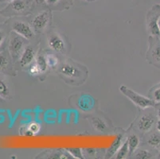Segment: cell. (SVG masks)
Wrapping results in <instances>:
<instances>
[{"label": "cell", "instance_id": "obj_30", "mask_svg": "<svg viewBox=\"0 0 160 159\" xmlns=\"http://www.w3.org/2000/svg\"><path fill=\"white\" fill-rule=\"evenodd\" d=\"M33 2L38 6H46V0H33Z\"/></svg>", "mask_w": 160, "mask_h": 159}, {"label": "cell", "instance_id": "obj_6", "mask_svg": "<svg viewBox=\"0 0 160 159\" xmlns=\"http://www.w3.org/2000/svg\"><path fill=\"white\" fill-rule=\"evenodd\" d=\"M25 40L26 39L24 37L16 33L15 32L11 33L8 41V52L12 59H19L24 49Z\"/></svg>", "mask_w": 160, "mask_h": 159}, {"label": "cell", "instance_id": "obj_1", "mask_svg": "<svg viewBox=\"0 0 160 159\" xmlns=\"http://www.w3.org/2000/svg\"><path fill=\"white\" fill-rule=\"evenodd\" d=\"M33 5V0H12L0 11V14L3 17L27 15L31 13Z\"/></svg>", "mask_w": 160, "mask_h": 159}, {"label": "cell", "instance_id": "obj_4", "mask_svg": "<svg viewBox=\"0 0 160 159\" xmlns=\"http://www.w3.org/2000/svg\"><path fill=\"white\" fill-rule=\"evenodd\" d=\"M160 17V5L155 4L147 14L146 28L148 36H160L158 18Z\"/></svg>", "mask_w": 160, "mask_h": 159}, {"label": "cell", "instance_id": "obj_12", "mask_svg": "<svg viewBox=\"0 0 160 159\" xmlns=\"http://www.w3.org/2000/svg\"><path fill=\"white\" fill-rule=\"evenodd\" d=\"M94 105H95V100L89 95H83L78 101V107L82 112H90L94 107Z\"/></svg>", "mask_w": 160, "mask_h": 159}, {"label": "cell", "instance_id": "obj_9", "mask_svg": "<svg viewBox=\"0 0 160 159\" xmlns=\"http://www.w3.org/2000/svg\"><path fill=\"white\" fill-rule=\"evenodd\" d=\"M13 31L24 37L26 40H31L34 37V30L28 23L22 21H15L12 25Z\"/></svg>", "mask_w": 160, "mask_h": 159}, {"label": "cell", "instance_id": "obj_35", "mask_svg": "<svg viewBox=\"0 0 160 159\" xmlns=\"http://www.w3.org/2000/svg\"><path fill=\"white\" fill-rule=\"evenodd\" d=\"M158 29H159V31H160V17H159V18H158Z\"/></svg>", "mask_w": 160, "mask_h": 159}, {"label": "cell", "instance_id": "obj_13", "mask_svg": "<svg viewBox=\"0 0 160 159\" xmlns=\"http://www.w3.org/2000/svg\"><path fill=\"white\" fill-rule=\"evenodd\" d=\"M72 3V0H46V6L49 10L68 9Z\"/></svg>", "mask_w": 160, "mask_h": 159}, {"label": "cell", "instance_id": "obj_5", "mask_svg": "<svg viewBox=\"0 0 160 159\" xmlns=\"http://www.w3.org/2000/svg\"><path fill=\"white\" fill-rule=\"evenodd\" d=\"M59 73L65 80L78 81L83 80L84 72L72 62H63L59 65Z\"/></svg>", "mask_w": 160, "mask_h": 159}, {"label": "cell", "instance_id": "obj_29", "mask_svg": "<svg viewBox=\"0 0 160 159\" xmlns=\"http://www.w3.org/2000/svg\"><path fill=\"white\" fill-rule=\"evenodd\" d=\"M6 38H7V34L6 32L2 29H0V49L3 46L4 42H5Z\"/></svg>", "mask_w": 160, "mask_h": 159}, {"label": "cell", "instance_id": "obj_26", "mask_svg": "<svg viewBox=\"0 0 160 159\" xmlns=\"http://www.w3.org/2000/svg\"><path fill=\"white\" fill-rule=\"evenodd\" d=\"M28 72L30 73V75L33 76V77H37V76H39L42 74L40 69H39V68L38 67V65H36L34 61L29 66Z\"/></svg>", "mask_w": 160, "mask_h": 159}, {"label": "cell", "instance_id": "obj_27", "mask_svg": "<svg viewBox=\"0 0 160 159\" xmlns=\"http://www.w3.org/2000/svg\"><path fill=\"white\" fill-rule=\"evenodd\" d=\"M40 130H41L40 124L38 123V122H32V123H30V126L28 127V132L31 135H37L38 133L40 132Z\"/></svg>", "mask_w": 160, "mask_h": 159}, {"label": "cell", "instance_id": "obj_15", "mask_svg": "<svg viewBox=\"0 0 160 159\" xmlns=\"http://www.w3.org/2000/svg\"><path fill=\"white\" fill-rule=\"evenodd\" d=\"M11 96V87L9 81L2 76H0V98L10 99Z\"/></svg>", "mask_w": 160, "mask_h": 159}, {"label": "cell", "instance_id": "obj_28", "mask_svg": "<svg viewBox=\"0 0 160 159\" xmlns=\"http://www.w3.org/2000/svg\"><path fill=\"white\" fill-rule=\"evenodd\" d=\"M83 152L85 153L87 156H91V157H97L98 155L99 150L98 149L93 148H87L83 150Z\"/></svg>", "mask_w": 160, "mask_h": 159}, {"label": "cell", "instance_id": "obj_2", "mask_svg": "<svg viewBox=\"0 0 160 159\" xmlns=\"http://www.w3.org/2000/svg\"><path fill=\"white\" fill-rule=\"evenodd\" d=\"M120 91L122 94L124 95L129 100H131L134 104L136 105V107H139V108L144 110V109L156 107V104L151 99L139 94L125 85L120 86Z\"/></svg>", "mask_w": 160, "mask_h": 159}, {"label": "cell", "instance_id": "obj_17", "mask_svg": "<svg viewBox=\"0 0 160 159\" xmlns=\"http://www.w3.org/2000/svg\"><path fill=\"white\" fill-rule=\"evenodd\" d=\"M127 142L128 145L129 154L132 155L134 153L136 152V150L139 149V144H140V138L136 134H132L128 138Z\"/></svg>", "mask_w": 160, "mask_h": 159}, {"label": "cell", "instance_id": "obj_33", "mask_svg": "<svg viewBox=\"0 0 160 159\" xmlns=\"http://www.w3.org/2000/svg\"><path fill=\"white\" fill-rule=\"evenodd\" d=\"M12 0H0V2H10Z\"/></svg>", "mask_w": 160, "mask_h": 159}, {"label": "cell", "instance_id": "obj_3", "mask_svg": "<svg viewBox=\"0 0 160 159\" xmlns=\"http://www.w3.org/2000/svg\"><path fill=\"white\" fill-rule=\"evenodd\" d=\"M146 60L149 64L160 68V36H148Z\"/></svg>", "mask_w": 160, "mask_h": 159}, {"label": "cell", "instance_id": "obj_20", "mask_svg": "<svg viewBox=\"0 0 160 159\" xmlns=\"http://www.w3.org/2000/svg\"><path fill=\"white\" fill-rule=\"evenodd\" d=\"M92 123L94 129L99 132H106L108 130V126L104 120L99 117H92Z\"/></svg>", "mask_w": 160, "mask_h": 159}, {"label": "cell", "instance_id": "obj_19", "mask_svg": "<svg viewBox=\"0 0 160 159\" xmlns=\"http://www.w3.org/2000/svg\"><path fill=\"white\" fill-rule=\"evenodd\" d=\"M11 57L4 51H0V72H5L11 67Z\"/></svg>", "mask_w": 160, "mask_h": 159}, {"label": "cell", "instance_id": "obj_36", "mask_svg": "<svg viewBox=\"0 0 160 159\" xmlns=\"http://www.w3.org/2000/svg\"><path fill=\"white\" fill-rule=\"evenodd\" d=\"M85 1H86V2H95L97 0H85Z\"/></svg>", "mask_w": 160, "mask_h": 159}, {"label": "cell", "instance_id": "obj_25", "mask_svg": "<svg viewBox=\"0 0 160 159\" xmlns=\"http://www.w3.org/2000/svg\"><path fill=\"white\" fill-rule=\"evenodd\" d=\"M66 151L69 153L72 157L75 158H84V154H83V151L80 148H68Z\"/></svg>", "mask_w": 160, "mask_h": 159}, {"label": "cell", "instance_id": "obj_10", "mask_svg": "<svg viewBox=\"0 0 160 159\" xmlns=\"http://www.w3.org/2000/svg\"><path fill=\"white\" fill-rule=\"evenodd\" d=\"M47 43L50 49L56 52L62 53L65 50V43L59 33L53 32L48 36Z\"/></svg>", "mask_w": 160, "mask_h": 159}, {"label": "cell", "instance_id": "obj_16", "mask_svg": "<svg viewBox=\"0 0 160 159\" xmlns=\"http://www.w3.org/2000/svg\"><path fill=\"white\" fill-rule=\"evenodd\" d=\"M147 144L157 151H160V132L158 131L151 132L147 139Z\"/></svg>", "mask_w": 160, "mask_h": 159}, {"label": "cell", "instance_id": "obj_24", "mask_svg": "<svg viewBox=\"0 0 160 159\" xmlns=\"http://www.w3.org/2000/svg\"><path fill=\"white\" fill-rule=\"evenodd\" d=\"M129 155V149H128V145L127 140L124 141V142L123 143V145L121 146L119 151H117L116 154V157L117 159H124Z\"/></svg>", "mask_w": 160, "mask_h": 159}, {"label": "cell", "instance_id": "obj_31", "mask_svg": "<svg viewBox=\"0 0 160 159\" xmlns=\"http://www.w3.org/2000/svg\"><path fill=\"white\" fill-rule=\"evenodd\" d=\"M155 128H156V130L158 131V132H160V120L159 119L157 121L156 125H155Z\"/></svg>", "mask_w": 160, "mask_h": 159}, {"label": "cell", "instance_id": "obj_18", "mask_svg": "<svg viewBox=\"0 0 160 159\" xmlns=\"http://www.w3.org/2000/svg\"><path fill=\"white\" fill-rule=\"evenodd\" d=\"M148 98L157 105H160V82L154 85L148 92Z\"/></svg>", "mask_w": 160, "mask_h": 159}, {"label": "cell", "instance_id": "obj_14", "mask_svg": "<svg viewBox=\"0 0 160 159\" xmlns=\"http://www.w3.org/2000/svg\"><path fill=\"white\" fill-rule=\"evenodd\" d=\"M123 142H124L123 135H122V134L118 135L116 138L115 139V141L113 142V143L112 144L111 147L108 149V151L105 154L106 158H111V157H112L113 156L117 153V151H119V149L121 147V146L123 145Z\"/></svg>", "mask_w": 160, "mask_h": 159}, {"label": "cell", "instance_id": "obj_21", "mask_svg": "<svg viewBox=\"0 0 160 159\" xmlns=\"http://www.w3.org/2000/svg\"><path fill=\"white\" fill-rule=\"evenodd\" d=\"M34 62H35V64L39 68L42 74L45 73V72L47 71L49 67H48L47 62H46V55H43V54L37 55L35 60H34Z\"/></svg>", "mask_w": 160, "mask_h": 159}, {"label": "cell", "instance_id": "obj_23", "mask_svg": "<svg viewBox=\"0 0 160 159\" xmlns=\"http://www.w3.org/2000/svg\"><path fill=\"white\" fill-rule=\"evenodd\" d=\"M46 59L49 68H58V66H59V59H58L56 55L53 54V53H47L46 55Z\"/></svg>", "mask_w": 160, "mask_h": 159}, {"label": "cell", "instance_id": "obj_8", "mask_svg": "<svg viewBox=\"0 0 160 159\" xmlns=\"http://www.w3.org/2000/svg\"><path fill=\"white\" fill-rule=\"evenodd\" d=\"M156 114L148 112L141 116L137 122V127L142 133H150L157 122Z\"/></svg>", "mask_w": 160, "mask_h": 159}, {"label": "cell", "instance_id": "obj_32", "mask_svg": "<svg viewBox=\"0 0 160 159\" xmlns=\"http://www.w3.org/2000/svg\"><path fill=\"white\" fill-rule=\"evenodd\" d=\"M156 116H157V118H158V119H159L160 120V107H157Z\"/></svg>", "mask_w": 160, "mask_h": 159}, {"label": "cell", "instance_id": "obj_34", "mask_svg": "<svg viewBox=\"0 0 160 159\" xmlns=\"http://www.w3.org/2000/svg\"><path fill=\"white\" fill-rule=\"evenodd\" d=\"M156 158H160V151H158V153H157Z\"/></svg>", "mask_w": 160, "mask_h": 159}, {"label": "cell", "instance_id": "obj_7", "mask_svg": "<svg viewBox=\"0 0 160 159\" xmlns=\"http://www.w3.org/2000/svg\"><path fill=\"white\" fill-rule=\"evenodd\" d=\"M51 10L42 11L36 14L32 20V27L33 30L38 33L44 31L51 21Z\"/></svg>", "mask_w": 160, "mask_h": 159}, {"label": "cell", "instance_id": "obj_22", "mask_svg": "<svg viewBox=\"0 0 160 159\" xmlns=\"http://www.w3.org/2000/svg\"><path fill=\"white\" fill-rule=\"evenodd\" d=\"M134 157L138 159H150L153 158L154 154L148 150H144V149H137L135 153Z\"/></svg>", "mask_w": 160, "mask_h": 159}, {"label": "cell", "instance_id": "obj_11", "mask_svg": "<svg viewBox=\"0 0 160 159\" xmlns=\"http://www.w3.org/2000/svg\"><path fill=\"white\" fill-rule=\"evenodd\" d=\"M37 57L35 49H33V46H27L24 48L22 52L21 56L19 59V64L21 67H29L32 63H33L34 60Z\"/></svg>", "mask_w": 160, "mask_h": 159}]
</instances>
